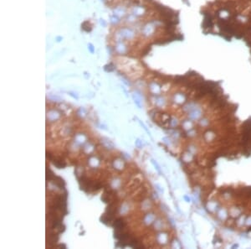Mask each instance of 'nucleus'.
<instances>
[{
	"label": "nucleus",
	"instance_id": "f257e3e1",
	"mask_svg": "<svg viewBox=\"0 0 251 249\" xmlns=\"http://www.w3.org/2000/svg\"><path fill=\"white\" fill-rule=\"evenodd\" d=\"M200 13L204 34L241 41L251 56V0H208Z\"/></svg>",
	"mask_w": 251,
	"mask_h": 249
},
{
	"label": "nucleus",
	"instance_id": "f03ea898",
	"mask_svg": "<svg viewBox=\"0 0 251 249\" xmlns=\"http://www.w3.org/2000/svg\"><path fill=\"white\" fill-rule=\"evenodd\" d=\"M114 226L116 230H122V228L125 226V223H124L122 218H119L114 221Z\"/></svg>",
	"mask_w": 251,
	"mask_h": 249
}]
</instances>
